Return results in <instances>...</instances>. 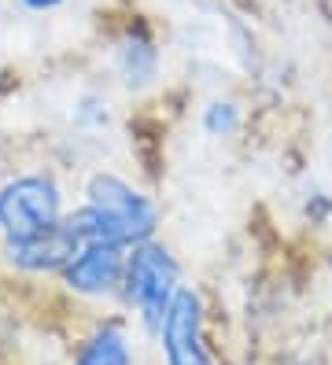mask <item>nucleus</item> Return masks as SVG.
Wrapping results in <instances>:
<instances>
[{
	"label": "nucleus",
	"instance_id": "f257e3e1",
	"mask_svg": "<svg viewBox=\"0 0 332 365\" xmlns=\"http://www.w3.org/2000/svg\"><path fill=\"white\" fill-rule=\"evenodd\" d=\"M85 196L89 200L81 210L66 214V225L74 229L81 247H89V244L133 247V244L151 240L155 225H159L155 203L115 174H96L89 181Z\"/></svg>",
	"mask_w": 332,
	"mask_h": 365
},
{
	"label": "nucleus",
	"instance_id": "f03ea898",
	"mask_svg": "<svg viewBox=\"0 0 332 365\" xmlns=\"http://www.w3.org/2000/svg\"><path fill=\"white\" fill-rule=\"evenodd\" d=\"M181 288V266L177 259L155 240L133 244L126 255V273H122V292L133 307L141 310L148 332H159L166 310Z\"/></svg>",
	"mask_w": 332,
	"mask_h": 365
},
{
	"label": "nucleus",
	"instance_id": "7ed1b4c3",
	"mask_svg": "<svg viewBox=\"0 0 332 365\" xmlns=\"http://www.w3.org/2000/svg\"><path fill=\"white\" fill-rule=\"evenodd\" d=\"M59 218H63V196L52 178L26 174L0 188V232L8 240H26V236L56 225Z\"/></svg>",
	"mask_w": 332,
	"mask_h": 365
},
{
	"label": "nucleus",
	"instance_id": "20e7f679",
	"mask_svg": "<svg viewBox=\"0 0 332 365\" xmlns=\"http://www.w3.org/2000/svg\"><path fill=\"white\" fill-rule=\"evenodd\" d=\"M166 365H214L203 347V303L199 292L181 284L166 310V321L159 329Z\"/></svg>",
	"mask_w": 332,
	"mask_h": 365
},
{
	"label": "nucleus",
	"instance_id": "39448f33",
	"mask_svg": "<svg viewBox=\"0 0 332 365\" xmlns=\"http://www.w3.org/2000/svg\"><path fill=\"white\" fill-rule=\"evenodd\" d=\"M78 251H81V240L74 236V229L66 225V218L26 236V240H8L11 266L26 269V273H63V266L71 262Z\"/></svg>",
	"mask_w": 332,
	"mask_h": 365
},
{
	"label": "nucleus",
	"instance_id": "423d86ee",
	"mask_svg": "<svg viewBox=\"0 0 332 365\" xmlns=\"http://www.w3.org/2000/svg\"><path fill=\"white\" fill-rule=\"evenodd\" d=\"M126 247L115 244H89L63 266V284L78 295H111L122 284Z\"/></svg>",
	"mask_w": 332,
	"mask_h": 365
},
{
	"label": "nucleus",
	"instance_id": "0eeeda50",
	"mask_svg": "<svg viewBox=\"0 0 332 365\" xmlns=\"http://www.w3.org/2000/svg\"><path fill=\"white\" fill-rule=\"evenodd\" d=\"M115 67L126 89H144L159 78V48L144 26H126L115 41Z\"/></svg>",
	"mask_w": 332,
	"mask_h": 365
},
{
	"label": "nucleus",
	"instance_id": "6e6552de",
	"mask_svg": "<svg viewBox=\"0 0 332 365\" xmlns=\"http://www.w3.org/2000/svg\"><path fill=\"white\" fill-rule=\"evenodd\" d=\"M74 365H133V354H129V339L119 325H104L96 329L81 343L78 351V361Z\"/></svg>",
	"mask_w": 332,
	"mask_h": 365
},
{
	"label": "nucleus",
	"instance_id": "1a4fd4ad",
	"mask_svg": "<svg viewBox=\"0 0 332 365\" xmlns=\"http://www.w3.org/2000/svg\"><path fill=\"white\" fill-rule=\"evenodd\" d=\"M240 125V111H236V103H221V100H214L211 107H207V115H203V130L211 133V137H229L233 130Z\"/></svg>",
	"mask_w": 332,
	"mask_h": 365
},
{
	"label": "nucleus",
	"instance_id": "9d476101",
	"mask_svg": "<svg viewBox=\"0 0 332 365\" xmlns=\"http://www.w3.org/2000/svg\"><path fill=\"white\" fill-rule=\"evenodd\" d=\"M15 4L30 8V11H56V8H63V4H66V0H15Z\"/></svg>",
	"mask_w": 332,
	"mask_h": 365
},
{
	"label": "nucleus",
	"instance_id": "9b49d317",
	"mask_svg": "<svg viewBox=\"0 0 332 365\" xmlns=\"http://www.w3.org/2000/svg\"><path fill=\"white\" fill-rule=\"evenodd\" d=\"M296 365H314V361H296Z\"/></svg>",
	"mask_w": 332,
	"mask_h": 365
}]
</instances>
